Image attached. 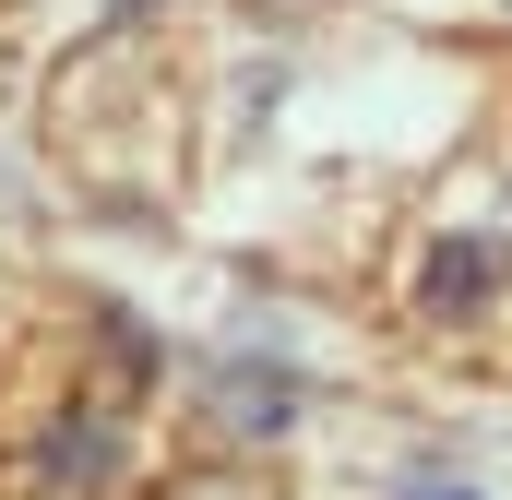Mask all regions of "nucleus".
I'll list each match as a JSON object with an SVG mask.
<instances>
[{
    "label": "nucleus",
    "mask_w": 512,
    "mask_h": 500,
    "mask_svg": "<svg viewBox=\"0 0 512 500\" xmlns=\"http://www.w3.org/2000/svg\"><path fill=\"white\" fill-rule=\"evenodd\" d=\"M286 405H298L286 370H215V417L227 429H286Z\"/></svg>",
    "instance_id": "f03ea898"
},
{
    "label": "nucleus",
    "mask_w": 512,
    "mask_h": 500,
    "mask_svg": "<svg viewBox=\"0 0 512 500\" xmlns=\"http://www.w3.org/2000/svg\"><path fill=\"white\" fill-rule=\"evenodd\" d=\"M489 298H501V239L441 227V250L417 262V310H429V322H489Z\"/></svg>",
    "instance_id": "f257e3e1"
}]
</instances>
